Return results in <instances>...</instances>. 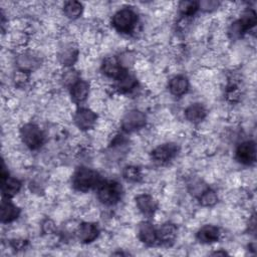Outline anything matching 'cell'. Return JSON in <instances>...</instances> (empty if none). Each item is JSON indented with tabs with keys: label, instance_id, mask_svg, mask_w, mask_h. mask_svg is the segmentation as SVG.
Here are the masks:
<instances>
[{
	"label": "cell",
	"instance_id": "obj_1",
	"mask_svg": "<svg viewBox=\"0 0 257 257\" xmlns=\"http://www.w3.org/2000/svg\"><path fill=\"white\" fill-rule=\"evenodd\" d=\"M101 183L100 176L92 169L86 167L78 168L72 176V186L77 191L85 192Z\"/></svg>",
	"mask_w": 257,
	"mask_h": 257
},
{
	"label": "cell",
	"instance_id": "obj_2",
	"mask_svg": "<svg viewBox=\"0 0 257 257\" xmlns=\"http://www.w3.org/2000/svg\"><path fill=\"white\" fill-rule=\"evenodd\" d=\"M122 194L121 186L114 181L101 182L97 186V198L98 200L107 206L116 204Z\"/></svg>",
	"mask_w": 257,
	"mask_h": 257
},
{
	"label": "cell",
	"instance_id": "obj_3",
	"mask_svg": "<svg viewBox=\"0 0 257 257\" xmlns=\"http://www.w3.org/2000/svg\"><path fill=\"white\" fill-rule=\"evenodd\" d=\"M138 22L136 12L131 8H122L116 11L112 16V26L115 30L122 33L131 32Z\"/></svg>",
	"mask_w": 257,
	"mask_h": 257
},
{
	"label": "cell",
	"instance_id": "obj_4",
	"mask_svg": "<svg viewBox=\"0 0 257 257\" xmlns=\"http://www.w3.org/2000/svg\"><path fill=\"white\" fill-rule=\"evenodd\" d=\"M20 138L30 150L40 148L44 142V135L40 127L34 123H26L20 128Z\"/></svg>",
	"mask_w": 257,
	"mask_h": 257
},
{
	"label": "cell",
	"instance_id": "obj_5",
	"mask_svg": "<svg viewBox=\"0 0 257 257\" xmlns=\"http://www.w3.org/2000/svg\"><path fill=\"white\" fill-rule=\"evenodd\" d=\"M147 122L146 114L138 109L127 111L121 118V127L123 131L132 133L145 126Z\"/></svg>",
	"mask_w": 257,
	"mask_h": 257
},
{
	"label": "cell",
	"instance_id": "obj_6",
	"mask_svg": "<svg viewBox=\"0 0 257 257\" xmlns=\"http://www.w3.org/2000/svg\"><path fill=\"white\" fill-rule=\"evenodd\" d=\"M236 160L243 165H251L256 161V145L252 141L241 143L235 153Z\"/></svg>",
	"mask_w": 257,
	"mask_h": 257
},
{
	"label": "cell",
	"instance_id": "obj_7",
	"mask_svg": "<svg viewBox=\"0 0 257 257\" xmlns=\"http://www.w3.org/2000/svg\"><path fill=\"white\" fill-rule=\"evenodd\" d=\"M179 152V147L175 143H167L158 146L152 152V159L157 163H166L172 160Z\"/></svg>",
	"mask_w": 257,
	"mask_h": 257
},
{
	"label": "cell",
	"instance_id": "obj_8",
	"mask_svg": "<svg viewBox=\"0 0 257 257\" xmlns=\"http://www.w3.org/2000/svg\"><path fill=\"white\" fill-rule=\"evenodd\" d=\"M97 119L96 113L90 108H79L74 114V123L82 131H87L95 124Z\"/></svg>",
	"mask_w": 257,
	"mask_h": 257
},
{
	"label": "cell",
	"instance_id": "obj_9",
	"mask_svg": "<svg viewBox=\"0 0 257 257\" xmlns=\"http://www.w3.org/2000/svg\"><path fill=\"white\" fill-rule=\"evenodd\" d=\"M21 189V182L13 177L8 176V174H5L4 170L2 169V175H1V192L3 194V197L10 198L15 196Z\"/></svg>",
	"mask_w": 257,
	"mask_h": 257
},
{
	"label": "cell",
	"instance_id": "obj_10",
	"mask_svg": "<svg viewBox=\"0 0 257 257\" xmlns=\"http://www.w3.org/2000/svg\"><path fill=\"white\" fill-rule=\"evenodd\" d=\"M98 233H99V230L97 226L91 222L81 223L76 230V236L78 240L81 243H85V244L94 241L97 238Z\"/></svg>",
	"mask_w": 257,
	"mask_h": 257
},
{
	"label": "cell",
	"instance_id": "obj_11",
	"mask_svg": "<svg viewBox=\"0 0 257 257\" xmlns=\"http://www.w3.org/2000/svg\"><path fill=\"white\" fill-rule=\"evenodd\" d=\"M136 205L145 216H153L158 208L157 201L149 194H140L136 197Z\"/></svg>",
	"mask_w": 257,
	"mask_h": 257
},
{
	"label": "cell",
	"instance_id": "obj_12",
	"mask_svg": "<svg viewBox=\"0 0 257 257\" xmlns=\"http://www.w3.org/2000/svg\"><path fill=\"white\" fill-rule=\"evenodd\" d=\"M101 71L108 77L117 78L124 69L119 63V60L114 56H107L103 59L101 64Z\"/></svg>",
	"mask_w": 257,
	"mask_h": 257
},
{
	"label": "cell",
	"instance_id": "obj_13",
	"mask_svg": "<svg viewBox=\"0 0 257 257\" xmlns=\"http://www.w3.org/2000/svg\"><path fill=\"white\" fill-rule=\"evenodd\" d=\"M196 237L198 241L203 244L214 243L220 238V230L214 225H204L198 230Z\"/></svg>",
	"mask_w": 257,
	"mask_h": 257
},
{
	"label": "cell",
	"instance_id": "obj_14",
	"mask_svg": "<svg viewBox=\"0 0 257 257\" xmlns=\"http://www.w3.org/2000/svg\"><path fill=\"white\" fill-rule=\"evenodd\" d=\"M177 226L173 223H165L157 229V238L163 244L169 245L173 243L177 237Z\"/></svg>",
	"mask_w": 257,
	"mask_h": 257
},
{
	"label": "cell",
	"instance_id": "obj_15",
	"mask_svg": "<svg viewBox=\"0 0 257 257\" xmlns=\"http://www.w3.org/2000/svg\"><path fill=\"white\" fill-rule=\"evenodd\" d=\"M78 57V49L73 44H65L57 54L58 61L64 66H71Z\"/></svg>",
	"mask_w": 257,
	"mask_h": 257
},
{
	"label": "cell",
	"instance_id": "obj_16",
	"mask_svg": "<svg viewBox=\"0 0 257 257\" xmlns=\"http://www.w3.org/2000/svg\"><path fill=\"white\" fill-rule=\"evenodd\" d=\"M20 214V209L14 205L8 198H3L1 202V222L3 224L10 223L18 218Z\"/></svg>",
	"mask_w": 257,
	"mask_h": 257
},
{
	"label": "cell",
	"instance_id": "obj_17",
	"mask_svg": "<svg viewBox=\"0 0 257 257\" xmlns=\"http://www.w3.org/2000/svg\"><path fill=\"white\" fill-rule=\"evenodd\" d=\"M139 239L148 246L154 245L157 241V229L150 222H143L139 227Z\"/></svg>",
	"mask_w": 257,
	"mask_h": 257
},
{
	"label": "cell",
	"instance_id": "obj_18",
	"mask_svg": "<svg viewBox=\"0 0 257 257\" xmlns=\"http://www.w3.org/2000/svg\"><path fill=\"white\" fill-rule=\"evenodd\" d=\"M70 88V96L74 102L84 101L89 94V84L87 81L79 79Z\"/></svg>",
	"mask_w": 257,
	"mask_h": 257
},
{
	"label": "cell",
	"instance_id": "obj_19",
	"mask_svg": "<svg viewBox=\"0 0 257 257\" xmlns=\"http://www.w3.org/2000/svg\"><path fill=\"white\" fill-rule=\"evenodd\" d=\"M189 89V80L184 75H176L169 81V90L175 96L184 95Z\"/></svg>",
	"mask_w": 257,
	"mask_h": 257
},
{
	"label": "cell",
	"instance_id": "obj_20",
	"mask_svg": "<svg viewBox=\"0 0 257 257\" xmlns=\"http://www.w3.org/2000/svg\"><path fill=\"white\" fill-rule=\"evenodd\" d=\"M207 115L205 106L201 103H192L185 109V117L193 123L201 122Z\"/></svg>",
	"mask_w": 257,
	"mask_h": 257
},
{
	"label": "cell",
	"instance_id": "obj_21",
	"mask_svg": "<svg viewBox=\"0 0 257 257\" xmlns=\"http://www.w3.org/2000/svg\"><path fill=\"white\" fill-rule=\"evenodd\" d=\"M137 78L125 70L116 78V87L121 92L132 91L137 87Z\"/></svg>",
	"mask_w": 257,
	"mask_h": 257
},
{
	"label": "cell",
	"instance_id": "obj_22",
	"mask_svg": "<svg viewBox=\"0 0 257 257\" xmlns=\"http://www.w3.org/2000/svg\"><path fill=\"white\" fill-rule=\"evenodd\" d=\"M16 64L18 66V69L30 72L31 70H33L39 64V60L32 53L25 52V53L20 54L17 57Z\"/></svg>",
	"mask_w": 257,
	"mask_h": 257
},
{
	"label": "cell",
	"instance_id": "obj_23",
	"mask_svg": "<svg viewBox=\"0 0 257 257\" xmlns=\"http://www.w3.org/2000/svg\"><path fill=\"white\" fill-rule=\"evenodd\" d=\"M256 20L257 19H256L255 11L253 9H247L242 13L240 19L237 20L236 23L238 24L241 32L244 33L255 26Z\"/></svg>",
	"mask_w": 257,
	"mask_h": 257
},
{
	"label": "cell",
	"instance_id": "obj_24",
	"mask_svg": "<svg viewBox=\"0 0 257 257\" xmlns=\"http://www.w3.org/2000/svg\"><path fill=\"white\" fill-rule=\"evenodd\" d=\"M83 7L80 2L77 1H67L63 6V13L69 19H76L82 13Z\"/></svg>",
	"mask_w": 257,
	"mask_h": 257
},
{
	"label": "cell",
	"instance_id": "obj_25",
	"mask_svg": "<svg viewBox=\"0 0 257 257\" xmlns=\"http://www.w3.org/2000/svg\"><path fill=\"white\" fill-rule=\"evenodd\" d=\"M199 202L204 207L214 206L218 201V196L215 191L207 188L199 197Z\"/></svg>",
	"mask_w": 257,
	"mask_h": 257
},
{
	"label": "cell",
	"instance_id": "obj_26",
	"mask_svg": "<svg viewBox=\"0 0 257 257\" xmlns=\"http://www.w3.org/2000/svg\"><path fill=\"white\" fill-rule=\"evenodd\" d=\"M178 8L182 15L191 16L199 9V2L196 1H181Z\"/></svg>",
	"mask_w": 257,
	"mask_h": 257
},
{
	"label": "cell",
	"instance_id": "obj_27",
	"mask_svg": "<svg viewBox=\"0 0 257 257\" xmlns=\"http://www.w3.org/2000/svg\"><path fill=\"white\" fill-rule=\"evenodd\" d=\"M122 176L127 182H139L142 178V173L136 166H126L122 171Z\"/></svg>",
	"mask_w": 257,
	"mask_h": 257
},
{
	"label": "cell",
	"instance_id": "obj_28",
	"mask_svg": "<svg viewBox=\"0 0 257 257\" xmlns=\"http://www.w3.org/2000/svg\"><path fill=\"white\" fill-rule=\"evenodd\" d=\"M78 80H79L78 73L75 70H73V69H67L62 74V81H63V83L65 85L69 86V87H71Z\"/></svg>",
	"mask_w": 257,
	"mask_h": 257
},
{
	"label": "cell",
	"instance_id": "obj_29",
	"mask_svg": "<svg viewBox=\"0 0 257 257\" xmlns=\"http://www.w3.org/2000/svg\"><path fill=\"white\" fill-rule=\"evenodd\" d=\"M28 78H29V72L24 71V70H20V69L15 71V73L13 75V79H14V81L17 85L25 84L27 82Z\"/></svg>",
	"mask_w": 257,
	"mask_h": 257
},
{
	"label": "cell",
	"instance_id": "obj_30",
	"mask_svg": "<svg viewBox=\"0 0 257 257\" xmlns=\"http://www.w3.org/2000/svg\"><path fill=\"white\" fill-rule=\"evenodd\" d=\"M219 2L217 1H202L199 2V9H202L204 11H212L215 10L219 6Z\"/></svg>",
	"mask_w": 257,
	"mask_h": 257
},
{
	"label": "cell",
	"instance_id": "obj_31",
	"mask_svg": "<svg viewBox=\"0 0 257 257\" xmlns=\"http://www.w3.org/2000/svg\"><path fill=\"white\" fill-rule=\"evenodd\" d=\"M41 229L43 231V233L45 234H51L55 231V223L50 220V219H46L42 225H41Z\"/></svg>",
	"mask_w": 257,
	"mask_h": 257
}]
</instances>
